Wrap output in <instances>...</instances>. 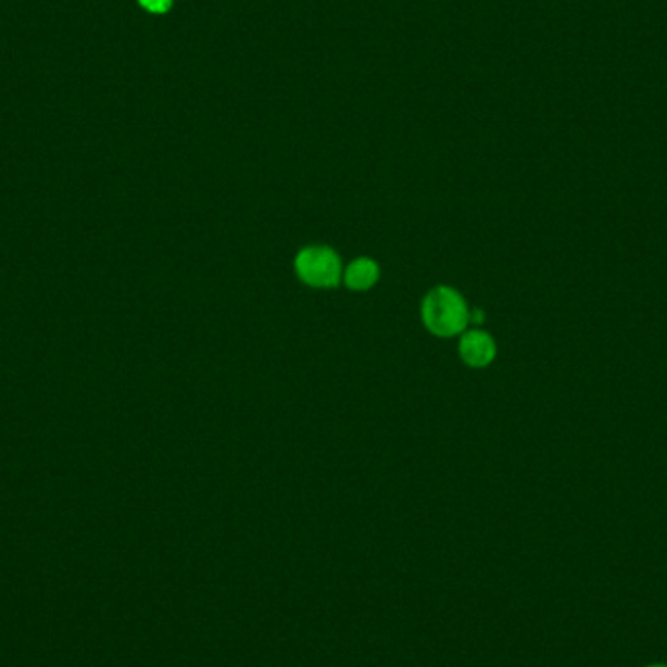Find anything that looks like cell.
Returning a JSON list of instances; mask_svg holds the SVG:
<instances>
[{"mask_svg":"<svg viewBox=\"0 0 667 667\" xmlns=\"http://www.w3.org/2000/svg\"><path fill=\"white\" fill-rule=\"evenodd\" d=\"M381 277V267L372 257H355L350 266L343 269V284L352 291H369Z\"/></svg>","mask_w":667,"mask_h":667,"instance_id":"cell-4","label":"cell"},{"mask_svg":"<svg viewBox=\"0 0 667 667\" xmlns=\"http://www.w3.org/2000/svg\"><path fill=\"white\" fill-rule=\"evenodd\" d=\"M295 274L315 289H332L342 281L340 256L330 247H306L295 256Z\"/></svg>","mask_w":667,"mask_h":667,"instance_id":"cell-2","label":"cell"},{"mask_svg":"<svg viewBox=\"0 0 667 667\" xmlns=\"http://www.w3.org/2000/svg\"><path fill=\"white\" fill-rule=\"evenodd\" d=\"M458 353L468 367L480 369L494 362L496 342L492 340L490 334L482 332V330H470V332L463 334L458 342Z\"/></svg>","mask_w":667,"mask_h":667,"instance_id":"cell-3","label":"cell"},{"mask_svg":"<svg viewBox=\"0 0 667 667\" xmlns=\"http://www.w3.org/2000/svg\"><path fill=\"white\" fill-rule=\"evenodd\" d=\"M143 4L144 9L151 10L154 14H163L166 10L171 9L172 0H139Z\"/></svg>","mask_w":667,"mask_h":667,"instance_id":"cell-5","label":"cell"},{"mask_svg":"<svg viewBox=\"0 0 667 667\" xmlns=\"http://www.w3.org/2000/svg\"><path fill=\"white\" fill-rule=\"evenodd\" d=\"M421 320L433 336L453 338L465 332L470 323V311L465 297L461 295L457 289L439 286L424 297Z\"/></svg>","mask_w":667,"mask_h":667,"instance_id":"cell-1","label":"cell"}]
</instances>
